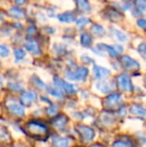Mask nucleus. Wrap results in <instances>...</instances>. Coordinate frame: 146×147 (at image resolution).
Instances as JSON below:
<instances>
[{
  "mask_svg": "<svg viewBox=\"0 0 146 147\" xmlns=\"http://www.w3.org/2000/svg\"><path fill=\"white\" fill-rule=\"evenodd\" d=\"M26 0H14V2H15L16 5H22V4L25 3Z\"/></svg>",
  "mask_w": 146,
  "mask_h": 147,
  "instance_id": "nucleus-33",
  "label": "nucleus"
},
{
  "mask_svg": "<svg viewBox=\"0 0 146 147\" xmlns=\"http://www.w3.org/2000/svg\"><path fill=\"white\" fill-rule=\"evenodd\" d=\"M33 80H34V81H35V82H34V83H35L39 88H45V84L43 83V82L41 81V80L39 79L38 77H34V78H33Z\"/></svg>",
  "mask_w": 146,
  "mask_h": 147,
  "instance_id": "nucleus-30",
  "label": "nucleus"
},
{
  "mask_svg": "<svg viewBox=\"0 0 146 147\" xmlns=\"http://www.w3.org/2000/svg\"><path fill=\"white\" fill-rule=\"evenodd\" d=\"M79 134L81 135L82 139L84 141H90L94 136V132L91 128H88L86 126H80L79 127Z\"/></svg>",
  "mask_w": 146,
  "mask_h": 147,
  "instance_id": "nucleus-10",
  "label": "nucleus"
},
{
  "mask_svg": "<svg viewBox=\"0 0 146 147\" xmlns=\"http://www.w3.org/2000/svg\"><path fill=\"white\" fill-rule=\"evenodd\" d=\"M54 84L58 88H61L62 90H65L67 93L74 94V93L76 92L74 85H72V84H70V83H67V82H65V81H63L62 79H60V78H58V77L54 78Z\"/></svg>",
  "mask_w": 146,
  "mask_h": 147,
  "instance_id": "nucleus-6",
  "label": "nucleus"
},
{
  "mask_svg": "<svg viewBox=\"0 0 146 147\" xmlns=\"http://www.w3.org/2000/svg\"><path fill=\"white\" fill-rule=\"evenodd\" d=\"M97 88L99 89L100 91H102V92L107 93L111 90V84L109 82H104V81L100 82V83L97 84Z\"/></svg>",
  "mask_w": 146,
  "mask_h": 147,
  "instance_id": "nucleus-22",
  "label": "nucleus"
},
{
  "mask_svg": "<svg viewBox=\"0 0 146 147\" xmlns=\"http://www.w3.org/2000/svg\"><path fill=\"white\" fill-rule=\"evenodd\" d=\"M138 52L142 54L143 56H146V43H141L138 46Z\"/></svg>",
  "mask_w": 146,
  "mask_h": 147,
  "instance_id": "nucleus-29",
  "label": "nucleus"
},
{
  "mask_svg": "<svg viewBox=\"0 0 146 147\" xmlns=\"http://www.w3.org/2000/svg\"><path fill=\"white\" fill-rule=\"evenodd\" d=\"M77 8L82 12H88L91 10V6L88 0H75Z\"/></svg>",
  "mask_w": 146,
  "mask_h": 147,
  "instance_id": "nucleus-14",
  "label": "nucleus"
},
{
  "mask_svg": "<svg viewBox=\"0 0 146 147\" xmlns=\"http://www.w3.org/2000/svg\"><path fill=\"white\" fill-rule=\"evenodd\" d=\"M117 84H118L119 89H121L122 91L128 92V91L133 90V85L130 80V77L126 74H121L117 77Z\"/></svg>",
  "mask_w": 146,
  "mask_h": 147,
  "instance_id": "nucleus-3",
  "label": "nucleus"
},
{
  "mask_svg": "<svg viewBox=\"0 0 146 147\" xmlns=\"http://www.w3.org/2000/svg\"><path fill=\"white\" fill-rule=\"evenodd\" d=\"M24 46H25V48L27 49L29 52H31L32 54H34V55H39L41 53L40 47H39L38 43H37L35 39H33V38H27Z\"/></svg>",
  "mask_w": 146,
  "mask_h": 147,
  "instance_id": "nucleus-7",
  "label": "nucleus"
},
{
  "mask_svg": "<svg viewBox=\"0 0 146 147\" xmlns=\"http://www.w3.org/2000/svg\"><path fill=\"white\" fill-rule=\"evenodd\" d=\"M54 147H68V140L65 138H56L53 140Z\"/></svg>",
  "mask_w": 146,
  "mask_h": 147,
  "instance_id": "nucleus-21",
  "label": "nucleus"
},
{
  "mask_svg": "<svg viewBox=\"0 0 146 147\" xmlns=\"http://www.w3.org/2000/svg\"><path fill=\"white\" fill-rule=\"evenodd\" d=\"M58 19L61 22H64V23H70V22L75 21V15L70 12H66V13H62L58 15Z\"/></svg>",
  "mask_w": 146,
  "mask_h": 147,
  "instance_id": "nucleus-15",
  "label": "nucleus"
},
{
  "mask_svg": "<svg viewBox=\"0 0 146 147\" xmlns=\"http://www.w3.org/2000/svg\"><path fill=\"white\" fill-rule=\"evenodd\" d=\"M14 55H15V61H19V60L23 59L25 57V52H24L23 49L16 48L14 50Z\"/></svg>",
  "mask_w": 146,
  "mask_h": 147,
  "instance_id": "nucleus-24",
  "label": "nucleus"
},
{
  "mask_svg": "<svg viewBox=\"0 0 146 147\" xmlns=\"http://www.w3.org/2000/svg\"><path fill=\"white\" fill-rule=\"evenodd\" d=\"M92 147H103V146H101V145H93Z\"/></svg>",
  "mask_w": 146,
  "mask_h": 147,
  "instance_id": "nucleus-34",
  "label": "nucleus"
},
{
  "mask_svg": "<svg viewBox=\"0 0 146 147\" xmlns=\"http://www.w3.org/2000/svg\"><path fill=\"white\" fill-rule=\"evenodd\" d=\"M112 31H113V33H114L115 37L117 38V40L121 41V42H125V41H127L128 37H127V35L125 34L124 32H122V31H120L118 29H115V28H113Z\"/></svg>",
  "mask_w": 146,
  "mask_h": 147,
  "instance_id": "nucleus-20",
  "label": "nucleus"
},
{
  "mask_svg": "<svg viewBox=\"0 0 146 147\" xmlns=\"http://www.w3.org/2000/svg\"><path fill=\"white\" fill-rule=\"evenodd\" d=\"M98 48L102 49V50H105L106 52L109 53V55L113 58L115 57H118L120 53L123 52V47L122 46H119V45H113V46H110V45L107 44H98Z\"/></svg>",
  "mask_w": 146,
  "mask_h": 147,
  "instance_id": "nucleus-4",
  "label": "nucleus"
},
{
  "mask_svg": "<svg viewBox=\"0 0 146 147\" xmlns=\"http://www.w3.org/2000/svg\"><path fill=\"white\" fill-rule=\"evenodd\" d=\"M37 99V94L34 91H28L24 92L21 95V102L25 106H30L33 102H35Z\"/></svg>",
  "mask_w": 146,
  "mask_h": 147,
  "instance_id": "nucleus-8",
  "label": "nucleus"
},
{
  "mask_svg": "<svg viewBox=\"0 0 146 147\" xmlns=\"http://www.w3.org/2000/svg\"><path fill=\"white\" fill-rule=\"evenodd\" d=\"M80 43L84 47L90 46L92 43V37L88 33H82L81 36H80Z\"/></svg>",
  "mask_w": 146,
  "mask_h": 147,
  "instance_id": "nucleus-19",
  "label": "nucleus"
},
{
  "mask_svg": "<svg viewBox=\"0 0 146 147\" xmlns=\"http://www.w3.org/2000/svg\"><path fill=\"white\" fill-rule=\"evenodd\" d=\"M121 99V96L120 94H118V93H114V94H111L109 96H107V98H106V105H107L108 107H114L116 104H118L119 101H120Z\"/></svg>",
  "mask_w": 146,
  "mask_h": 147,
  "instance_id": "nucleus-12",
  "label": "nucleus"
},
{
  "mask_svg": "<svg viewBox=\"0 0 146 147\" xmlns=\"http://www.w3.org/2000/svg\"><path fill=\"white\" fill-rule=\"evenodd\" d=\"M89 21H90V20L88 19V18L81 17V18H79L78 20H76V24H77L78 27L82 28V27H84L86 24H88V22H89Z\"/></svg>",
  "mask_w": 146,
  "mask_h": 147,
  "instance_id": "nucleus-27",
  "label": "nucleus"
},
{
  "mask_svg": "<svg viewBox=\"0 0 146 147\" xmlns=\"http://www.w3.org/2000/svg\"><path fill=\"white\" fill-rule=\"evenodd\" d=\"M26 129H27L28 133H29L32 137L36 138V139L45 138L47 136L46 126L38 121H30L29 123L26 125Z\"/></svg>",
  "mask_w": 146,
  "mask_h": 147,
  "instance_id": "nucleus-1",
  "label": "nucleus"
},
{
  "mask_svg": "<svg viewBox=\"0 0 146 147\" xmlns=\"http://www.w3.org/2000/svg\"><path fill=\"white\" fill-rule=\"evenodd\" d=\"M9 15L12 17L16 18V19H22V18L25 17V13H24L23 10L19 9L17 7H13L9 10Z\"/></svg>",
  "mask_w": 146,
  "mask_h": 147,
  "instance_id": "nucleus-16",
  "label": "nucleus"
},
{
  "mask_svg": "<svg viewBox=\"0 0 146 147\" xmlns=\"http://www.w3.org/2000/svg\"><path fill=\"white\" fill-rule=\"evenodd\" d=\"M91 32L96 37H102L105 35V29L101 25H99V24H93L91 27Z\"/></svg>",
  "mask_w": 146,
  "mask_h": 147,
  "instance_id": "nucleus-17",
  "label": "nucleus"
},
{
  "mask_svg": "<svg viewBox=\"0 0 146 147\" xmlns=\"http://www.w3.org/2000/svg\"><path fill=\"white\" fill-rule=\"evenodd\" d=\"M35 32H36L35 26H30V27L27 29V33H28V34H34Z\"/></svg>",
  "mask_w": 146,
  "mask_h": 147,
  "instance_id": "nucleus-32",
  "label": "nucleus"
},
{
  "mask_svg": "<svg viewBox=\"0 0 146 147\" xmlns=\"http://www.w3.org/2000/svg\"><path fill=\"white\" fill-rule=\"evenodd\" d=\"M114 147H132V144H131L130 141L128 140H118L116 141L114 144H113Z\"/></svg>",
  "mask_w": 146,
  "mask_h": 147,
  "instance_id": "nucleus-25",
  "label": "nucleus"
},
{
  "mask_svg": "<svg viewBox=\"0 0 146 147\" xmlns=\"http://www.w3.org/2000/svg\"><path fill=\"white\" fill-rule=\"evenodd\" d=\"M93 73L96 79H103V78H106L107 76H109L110 71L104 67L95 65L93 67Z\"/></svg>",
  "mask_w": 146,
  "mask_h": 147,
  "instance_id": "nucleus-9",
  "label": "nucleus"
},
{
  "mask_svg": "<svg viewBox=\"0 0 146 147\" xmlns=\"http://www.w3.org/2000/svg\"><path fill=\"white\" fill-rule=\"evenodd\" d=\"M9 111L14 115H17V116H23L25 111L24 108L21 105L17 104V103H13V104L9 105Z\"/></svg>",
  "mask_w": 146,
  "mask_h": 147,
  "instance_id": "nucleus-13",
  "label": "nucleus"
},
{
  "mask_svg": "<svg viewBox=\"0 0 146 147\" xmlns=\"http://www.w3.org/2000/svg\"><path fill=\"white\" fill-rule=\"evenodd\" d=\"M0 55L2 57H7L9 55V49H8V47H6L5 45L2 44L0 46Z\"/></svg>",
  "mask_w": 146,
  "mask_h": 147,
  "instance_id": "nucleus-28",
  "label": "nucleus"
},
{
  "mask_svg": "<svg viewBox=\"0 0 146 147\" xmlns=\"http://www.w3.org/2000/svg\"><path fill=\"white\" fill-rule=\"evenodd\" d=\"M120 63L125 69L128 70H136L139 69V63L136 60L132 59L130 56H127V55H123L120 57Z\"/></svg>",
  "mask_w": 146,
  "mask_h": 147,
  "instance_id": "nucleus-5",
  "label": "nucleus"
},
{
  "mask_svg": "<svg viewBox=\"0 0 146 147\" xmlns=\"http://www.w3.org/2000/svg\"><path fill=\"white\" fill-rule=\"evenodd\" d=\"M135 5L140 12H146V0H135Z\"/></svg>",
  "mask_w": 146,
  "mask_h": 147,
  "instance_id": "nucleus-23",
  "label": "nucleus"
},
{
  "mask_svg": "<svg viewBox=\"0 0 146 147\" xmlns=\"http://www.w3.org/2000/svg\"><path fill=\"white\" fill-rule=\"evenodd\" d=\"M131 113L137 115V116L142 117V118H146V109L138 106V105H133V106L131 107Z\"/></svg>",
  "mask_w": 146,
  "mask_h": 147,
  "instance_id": "nucleus-18",
  "label": "nucleus"
},
{
  "mask_svg": "<svg viewBox=\"0 0 146 147\" xmlns=\"http://www.w3.org/2000/svg\"><path fill=\"white\" fill-rule=\"evenodd\" d=\"M137 25L139 26L142 29H145L146 28V20L145 19H138L137 20Z\"/></svg>",
  "mask_w": 146,
  "mask_h": 147,
  "instance_id": "nucleus-31",
  "label": "nucleus"
},
{
  "mask_svg": "<svg viewBox=\"0 0 146 147\" xmlns=\"http://www.w3.org/2000/svg\"><path fill=\"white\" fill-rule=\"evenodd\" d=\"M48 91L49 93L53 95V96H56V97H59V98H62L63 97V93L61 92V90H59V88H48Z\"/></svg>",
  "mask_w": 146,
  "mask_h": 147,
  "instance_id": "nucleus-26",
  "label": "nucleus"
},
{
  "mask_svg": "<svg viewBox=\"0 0 146 147\" xmlns=\"http://www.w3.org/2000/svg\"><path fill=\"white\" fill-rule=\"evenodd\" d=\"M106 16L111 20V21H119L123 18V14L120 13L119 11L117 10L113 9V8H109V9L106 10Z\"/></svg>",
  "mask_w": 146,
  "mask_h": 147,
  "instance_id": "nucleus-11",
  "label": "nucleus"
},
{
  "mask_svg": "<svg viewBox=\"0 0 146 147\" xmlns=\"http://www.w3.org/2000/svg\"><path fill=\"white\" fill-rule=\"evenodd\" d=\"M65 75L69 80H78V81H84L88 75V69L85 67L78 68L76 71H66Z\"/></svg>",
  "mask_w": 146,
  "mask_h": 147,
  "instance_id": "nucleus-2",
  "label": "nucleus"
}]
</instances>
